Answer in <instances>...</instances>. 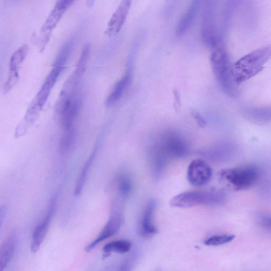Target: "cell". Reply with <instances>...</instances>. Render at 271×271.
Returning a JSON list of instances; mask_svg holds the SVG:
<instances>
[{"instance_id":"obj_1","label":"cell","mask_w":271,"mask_h":271,"mask_svg":"<svg viewBox=\"0 0 271 271\" xmlns=\"http://www.w3.org/2000/svg\"><path fill=\"white\" fill-rule=\"evenodd\" d=\"M270 56V47L267 46L241 58L232 66V73L234 82L238 85L259 73Z\"/></svg>"},{"instance_id":"obj_2","label":"cell","mask_w":271,"mask_h":271,"mask_svg":"<svg viewBox=\"0 0 271 271\" xmlns=\"http://www.w3.org/2000/svg\"><path fill=\"white\" fill-rule=\"evenodd\" d=\"M214 49L210 61L216 80L223 92L230 96L234 97L236 96L237 85L232 77L229 54L222 44Z\"/></svg>"},{"instance_id":"obj_3","label":"cell","mask_w":271,"mask_h":271,"mask_svg":"<svg viewBox=\"0 0 271 271\" xmlns=\"http://www.w3.org/2000/svg\"><path fill=\"white\" fill-rule=\"evenodd\" d=\"M227 199V195L220 190L192 191L176 195L171 199L170 205L184 208L198 206L216 207L223 204Z\"/></svg>"},{"instance_id":"obj_4","label":"cell","mask_w":271,"mask_h":271,"mask_svg":"<svg viewBox=\"0 0 271 271\" xmlns=\"http://www.w3.org/2000/svg\"><path fill=\"white\" fill-rule=\"evenodd\" d=\"M260 174L257 167L249 165L223 169L218 175L221 183L224 186L235 191H241L248 189L257 184Z\"/></svg>"},{"instance_id":"obj_5","label":"cell","mask_w":271,"mask_h":271,"mask_svg":"<svg viewBox=\"0 0 271 271\" xmlns=\"http://www.w3.org/2000/svg\"><path fill=\"white\" fill-rule=\"evenodd\" d=\"M218 3L219 0H205L202 13V39L207 46L213 49L221 44L217 26Z\"/></svg>"},{"instance_id":"obj_6","label":"cell","mask_w":271,"mask_h":271,"mask_svg":"<svg viewBox=\"0 0 271 271\" xmlns=\"http://www.w3.org/2000/svg\"><path fill=\"white\" fill-rule=\"evenodd\" d=\"M188 148L184 141L176 134L164 133L156 144L153 154L169 157L180 158L186 155Z\"/></svg>"},{"instance_id":"obj_7","label":"cell","mask_w":271,"mask_h":271,"mask_svg":"<svg viewBox=\"0 0 271 271\" xmlns=\"http://www.w3.org/2000/svg\"><path fill=\"white\" fill-rule=\"evenodd\" d=\"M57 199V194H55L51 201L46 216L34 231L31 244V250L34 254L37 253L39 250L48 234L50 223L56 210Z\"/></svg>"},{"instance_id":"obj_8","label":"cell","mask_w":271,"mask_h":271,"mask_svg":"<svg viewBox=\"0 0 271 271\" xmlns=\"http://www.w3.org/2000/svg\"><path fill=\"white\" fill-rule=\"evenodd\" d=\"M212 175V168L207 162L201 159L193 160L188 169V182L194 187H201L206 185Z\"/></svg>"},{"instance_id":"obj_9","label":"cell","mask_w":271,"mask_h":271,"mask_svg":"<svg viewBox=\"0 0 271 271\" xmlns=\"http://www.w3.org/2000/svg\"><path fill=\"white\" fill-rule=\"evenodd\" d=\"M123 222L124 217L121 211L114 209L111 216L101 233L92 242L86 246L85 250L86 252L92 251L103 241L116 234L121 228Z\"/></svg>"},{"instance_id":"obj_10","label":"cell","mask_w":271,"mask_h":271,"mask_svg":"<svg viewBox=\"0 0 271 271\" xmlns=\"http://www.w3.org/2000/svg\"><path fill=\"white\" fill-rule=\"evenodd\" d=\"M28 51V46L25 44L12 55L9 62V76L4 86V94L9 93L17 84L19 79L20 67L25 61Z\"/></svg>"},{"instance_id":"obj_11","label":"cell","mask_w":271,"mask_h":271,"mask_svg":"<svg viewBox=\"0 0 271 271\" xmlns=\"http://www.w3.org/2000/svg\"><path fill=\"white\" fill-rule=\"evenodd\" d=\"M64 68V66L53 64L52 70L33 100L41 110L46 104L54 86Z\"/></svg>"},{"instance_id":"obj_12","label":"cell","mask_w":271,"mask_h":271,"mask_svg":"<svg viewBox=\"0 0 271 271\" xmlns=\"http://www.w3.org/2000/svg\"><path fill=\"white\" fill-rule=\"evenodd\" d=\"M132 0H123L110 19L105 34L112 37L121 30L127 18Z\"/></svg>"},{"instance_id":"obj_13","label":"cell","mask_w":271,"mask_h":271,"mask_svg":"<svg viewBox=\"0 0 271 271\" xmlns=\"http://www.w3.org/2000/svg\"><path fill=\"white\" fill-rule=\"evenodd\" d=\"M19 241L16 230H12L0 245V271L4 270L11 262L16 251Z\"/></svg>"},{"instance_id":"obj_14","label":"cell","mask_w":271,"mask_h":271,"mask_svg":"<svg viewBox=\"0 0 271 271\" xmlns=\"http://www.w3.org/2000/svg\"><path fill=\"white\" fill-rule=\"evenodd\" d=\"M156 208V202L152 200L147 204L145 208L139 227V233L144 237H152L157 233L154 222Z\"/></svg>"},{"instance_id":"obj_15","label":"cell","mask_w":271,"mask_h":271,"mask_svg":"<svg viewBox=\"0 0 271 271\" xmlns=\"http://www.w3.org/2000/svg\"><path fill=\"white\" fill-rule=\"evenodd\" d=\"M41 110L38 105L33 100L25 116L16 128L14 137L16 139L23 137L36 122Z\"/></svg>"},{"instance_id":"obj_16","label":"cell","mask_w":271,"mask_h":271,"mask_svg":"<svg viewBox=\"0 0 271 271\" xmlns=\"http://www.w3.org/2000/svg\"><path fill=\"white\" fill-rule=\"evenodd\" d=\"M201 3L202 0H193L191 5L176 26L175 34L177 36H182L187 32L197 16Z\"/></svg>"},{"instance_id":"obj_17","label":"cell","mask_w":271,"mask_h":271,"mask_svg":"<svg viewBox=\"0 0 271 271\" xmlns=\"http://www.w3.org/2000/svg\"><path fill=\"white\" fill-rule=\"evenodd\" d=\"M131 73L129 72L116 83L107 98L106 104L108 106H112L122 98L131 82Z\"/></svg>"},{"instance_id":"obj_18","label":"cell","mask_w":271,"mask_h":271,"mask_svg":"<svg viewBox=\"0 0 271 271\" xmlns=\"http://www.w3.org/2000/svg\"><path fill=\"white\" fill-rule=\"evenodd\" d=\"M96 155V150H95L91 156L89 157L88 159L84 165L83 168H82L79 177L77 180L76 186H75L74 190L75 196H79V195L81 194L85 186L90 168H91L92 166Z\"/></svg>"},{"instance_id":"obj_19","label":"cell","mask_w":271,"mask_h":271,"mask_svg":"<svg viewBox=\"0 0 271 271\" xmlns=\"http://www.w3.org/2000/svg\"><path fill=\"white\" fill-rule=\"evenodd\" d=\"M132 244L129 240L120 239L112 241L107 243L103 248L105 254H110L112 252L125 254L130 251Z\"/></svg>"},{"instance_id":"obj_20","label":"cell","mask_w":271,"mask_h":271,"mask_svg":"<svg viewBox=\"0 0 271 271\" xmlns=\"http://www.w3.org/2000/svg\"><path fill=\"white\" fill-rule=\"evenodd\" d=\"M117 187L120 196L123 199L128 198L133 188L130 177L125 173L120 174L117 178Z\"/></svg>"},{"instance_id":"obj_21","label":"cell","mask_w":271,"mask_h":271,"mask_svg":"<svg viewBox=\"0 0 271 271\" xmlns=\"http://www.w3.org/2000/svg\"><path fill=\"white\" fill-rule=\"evenodd\" d=\"M74 42L73 38H70L65 42L55 59L54 64L65 67L72 52Z\"/></svg>"},{"instance_id":"obj_22","label":"cell","mask_w":271,"mask_h":271,"mask_svg":"<svg viewBox=\"0 0 271 271\" xmlns=\"http://www.w3.org/2000/svg\"><path fill=\"white\" fill-rule=\"evenodd\" d=\"M235 238L234 235H217L206 239L204 244L207 246H220L231 242Z\"/></svg>"},{"instance_id":"obj_23","label":"cell","mask_w":271,"mask_h":271,"mask_svg":"<svg viewBox=\"0 0 271 271\" xmlns=\"http://www.w3.org/2000/svg\"><path fill=\"white\" fill-rule=\"evenodd\" d=\"M90 51H91V45L89 43H86L82 51L75 70L84 74L88 61Z\"/></svg>"},{"instance_id":"obj_24","label":"cell","mask_w":271,"mask_h":271,"mask_svg":"<svg viewBox=\"0 0 271 271\" xmlns=\"http://www.w3.org/2000/svg\"><path fill=\"white\" fill-rule=\"evenodd\" d=\"M74 2L75 0H58L55 6L66 12Z\"/></svg>"},{"instance_id":"obj_25","label":"cell","mask_w":271,"mask_h":271,"mask_svg":"<svg viewBox=\"0 0 271 271\" xmlns=\"http://www.w3.org/2000/svg\"><path fill=\"white\" fill-rule=\"evenodd\" d=\"M191 115L194 120H196V122L200 127H205L206 126V121L200 114L196 111L193 110L191 112Z\"/></svg>"},{"instance_id":"obj_26","label":"cell","mask_w":271,"mask_h":271,"mask_svg":"<svg viewBox=\"0 0 271 271\" xmlns=\"http://www.w3.org/2000/svg\"><path fill=\"white\" fill-rule=\"evenodd\" d=\"M259 218V222L261 227L266 230L270 231V218L267 215H261Z\"/></svg>"},{"instance_id":"obj_27","label":"cell","mask_w":271,"mask_h":271,"mask_svg":"<svg viewBox=\"0 0 271 271\" xmlns=\"http://www.w3.org/2000/svg\"><path fill=\"white\" fill-rule=\"evenodd\" d=\"M7 211V206L4 205L2 206H0V230H1V229L3 227V224L6 217Z\"/></svg>"},{"instance_id":"obj_28","label":"cell","mask_w":271,"mask_h":271,"mask_svg":"<svg viewBox=\"0 0 271 271\" xmlns=\"http://www.w3.org/2000/svg\"><path fill=\"white\" fill-rule=\"evenodd\" d=\"M174 95L175 97L174 107L176 112H179L180 108V100L178 92L174 90Z\"/></svg>"}]
</instances>
